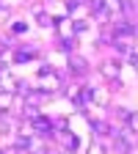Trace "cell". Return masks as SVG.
I'll use <instances>...</instances> for the list:
<instances>
[{"label":"cell","instance_id":"6da1fadb","mask_svg":"<svg viewBox=\"0 0 138 154\" xmlns=\"http://www.w3.org/2000/svg\"><path fill=\"white\" fill-rule=\"evenodd\" d=\"M39 88L47 91V94H55V91H61L66 85H64V77L58 74L53 66H42L39 69Z\"/></svg>","mask_w":138,"mask_h":154},{"label":"cell","instance_id":"7a4b0ae2","mask_svg":"<svg viewBox=\"0 0 138 154\" xmlns=\"http://www.w3.org/2000/svg\"><path fill=\"white\" fill-rule=\"evenodd\" d=\"M113 149L116 154H133L135 151V132H130L127 127L113 132Z\"/></svg>","mask_w":138,"mask_h":154},{"label":"cell","instance_id":"3957f363","mask_svg":"<svg viewBox=\"0 0 138 154\" xmlns=\"http://www.w3.org/2000/svg\"><path fill=\"white\" fill-rule=\"evenodd\" d=\"M100 74H102V80H108V83H113V80H122V63L119 61H102L100 63Z\"/></svg>","mask_w":138,"mask_h":154},{"label":"cell","instance_id":"277c9868","mask_svg":"<svg viewBox=\"0 0 138 154\" xmlns=\"http://www.w3.org/2000/svg\"><path fill=\"white\" fill-rule=\"evenodd\" d=\"M66 69H69L75 77H86V74H88V61H86L83 55L72 52V55H69V61H66Z\"/></svg>","mask_w":138,"mask_h":154},{"label":"cell","instance_id":"5b68a950","mask_svg":"<svg viewBox=\"0 0 138 154\" xmlns=\"http://www.w3.org/2000/svg\"><path fill=\"white\" fill-rule=\"evenodd\" d=\"M22 96H25V105H33V107H42V105L50 99V94L42 91V88H28Z\"/></svg>","mask_w":138,"mask_h":154},{"label":"cell","instance_id":"8992f818","mask_svg":"<svg viewBox=\"0 0 138 154\" xmlns=\"http://www.w3.org/2000/svg\"><path fill=\"white\" fill-rule=\"evenodd\" d=\"M91 102H94L97 107H108V105H111V85H108V88H105V85H94Z\"/></svg>","mask_w":138,"mask_h":154},{"label":"cell","instance_id":"52a82bcc","mask_svg":"<svg viewBox=\"0 0 138 154\" xmlns=\"http://www.w3.org/2000/svg\"><path fill=\"white\" fill-rule=\"evenodd\" d=\"M33 17H36V25H39V28H55V19L44 11L42 3H36V6H33Z\"/></svg>","mask_w":138,"mask_h":154},{"label":"cell","instance_id":"ba28073f","mask_svg":"<svg viewBox=\"0 0 138 154\" xmlns=\"http://www.w3.org/2000/svg\"><path fill=\"white\" fill-rule=\"evenodd\" d=\"M55 33L66 38V36H77L75 33V22H72V17H61V19H55Z\"/></svg>","mask_w":138,"mask_h":154},{"label":"cell","instance_id":"9c48e42d","mask_svg":"<svg viewBox=\"0 0 138 154\" xmlns=\"http://www.w3.org/2000/svg\"><path fill=\"white\" fill-rule=\"evenodd\" d=\"M91 129H94V135H97L100 140H102V138H108V135L113 138V132H116L108 121H100V119H91Z\"/></svg>","mask_w":138,"mask_h":154},{"label":"cell","instance_id":"30bf717a","mask_svg":"<svg viewBox=\"0 0 138 154\" xmlns=\"http://www.w3.org/2000/svg\"><path fill=\"white\" fill-rule=\"evenodd\" d=\"M64 94H66V99H69V102H75L77 107H86V96H83V85H72V88H66Z\"/></svg>","mask_w":138,"mask_h":154},{"label":"cell","instance_id":"8fae6325","mask_svg":"<svg viewBox=\"0 0 138 154\" xmlns=\"http://www.w3.org/2000/svg\"><path fill=\"white\" fill-rule=\"evenodd\" d=\"M14 102H17V91H0V113H8L14 110Z\"/></svg>","mask_w":138,"mask_h":154},{"label":"cell","instance_id":"7c38bea8","mask_svg":"<svg viewBox=\"0 0 138 154\" xmlns=\"http://www.w3.org/2000/svg\"><path fill=\"white\" fill-rule=\"evenodd\" d=\"M33 58H39V50H36V47H19V50L14 52V61H17V63L33 61Z\"/></svg>","mask_w":138,"mask_h":154},{"label":"cell","instance_id":"4fadbf2b","mask_svg":"<svg viewBox=\"0 0 138 154\" xmlns=\"http://www.w3.org/2000/svg\"><path fill=\"white\" fill-rule=\"evenodd\" d=\"M58 50L66 52V55L77 52V36H66V38H61V42H58Z\"/></svg>","mask_w":138,"mask_h":154},{"label":"cell","instance_id":"5bb4252c","mask_svg":"<svg viewBox=\"0 0 138 154\" xmlns=\"http://www.w3.org/2000/svg\"><path fill=\"white\" fill-rule=\"evenodd\" d=\"M124 127H127L130 132H135V135H138V110H130V116H127Z\"/></svg>","mask_w":138,"mask_h":154},{"label":"cell","instance_id":"9a60e30c","mask_svg":"<svg viewBox=\"0 0 138 154\" xmlns=\"http://www.w3.org/2000/svg\"><path fill=\"white\" fill-rule=\"evenodd\" d=\"M86 154H108V149H105V143H102L100 138H97V140H94V143L86 149Z\"/></svg>","mask_w":138,"mask_h":154},{"label":"cell","instance_id":"2e32d148","mask_svg":"<svg viewBox=\"0 0 138 154\" xmlns=\"http://www.w3.org/2000/svg\"><path fill=\"white\" fill-rule=\"evenodd\" d=\"M105 6H108V0H86V8H88V11H94V14H100Z\"/></svg>","mask_w":138,"mask_h":154},{"label":"cell","instance_id":"e0dca14e","mask_svg":"<svg viewBox=\"0 0 138 154\" xmlns=\"http://www.w3.org/2000/svg\"><path fill=\"white\" fill-rule=\"evenodd\" d=\"M83 6H86V0H66V11L69 14H77Z\"/></svg>","mask_w":138,"mask_h":154},{"label":"cell","instance_id":"ac0fdd59","mask_svg":"<svg viewBox=\"0 0 138 154\" xmlns=\"http://www.w3.org/2000/svg\"><path fill=\"white\" fill-rule=\"evenodd\" d=\"M72 22H75V33H77V36L88 30V19H83V17H80V19H72Z\"/></svg>","mask_w":138,"mask_h":154},{"label":"cell","instance_id":"d6986e66","mask_svg":"<svg viewBox=\"0 0 138 154\" xmlns=\"http://www.w3.org/2000/svg\"><path fill=\"white\" fill-rule=\"evenodd\" d=\"M8 17H11V8L0 3V22H8Z\"/></svg>","mask_w":138,"mask_h":154},{"label":"cell","instance_id":"ffe728a7","mask_svg":"<svg viewBox=\"0 0 138 154\" xmlns=\"http://www.w3.org/2000/svg\"><path fill=\"white\" fill-rule=\"evenodd\" d=\"M116 116H119L122 121H127V116H130V110H127V107H116Z\"/></svg>","mask_w":138,"mask_h":154},{"label":"cell","instance_id":"44dd1931","mask_svg":"<svg viewBox=\"0 0 138 154\" xmlns=\"http://www.w3.org/2000/svg\"><path fill=\"white\" fill-rule=\"evenodd\" d=\"M135 36H138V22H135Z\"/></svg>","mask_w":138,"mask_h":154},{"label":"cell","instance_id":"7402d4cb","mask_svg":"<svg viewBox=\"0 0 138 154\" xmlns=\"http://www.w3.org/2000/svg\"><path fill=\"white\" fill-rule=\"evenodd\" d=\"M0 154H6V151H0Z\"/></svg>","mask_w":138,"mask_h":154}]
</instances>
